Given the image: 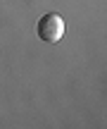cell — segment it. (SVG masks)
Here are the masks:
<instances>
[{
    "mask_svg": "<svg viewBox=\"0 0 107 129\" xmlns=\"http://www.w3.org/2000/svg\"><path fill=\"white\" fill-rule=\"evenodd\" d=\"M36 34L43 43H57L62 36H64V19L55 12H48L38 19L36 24Z\"/></svg>",
    "mask_w": 107,
    "mask_h": 129,
    "instance_id": "obj_1",
    "label": "cell"
}]
</instances>
